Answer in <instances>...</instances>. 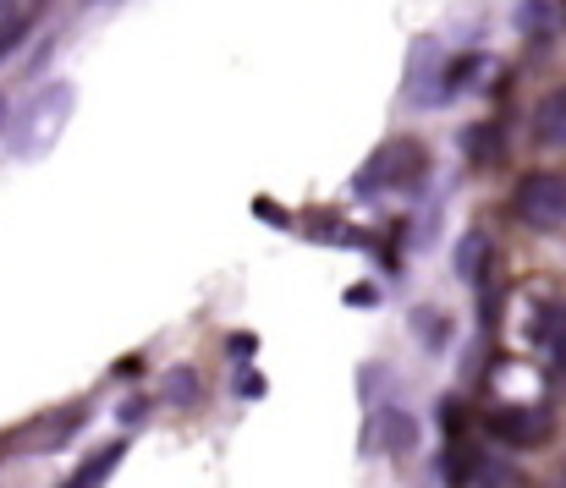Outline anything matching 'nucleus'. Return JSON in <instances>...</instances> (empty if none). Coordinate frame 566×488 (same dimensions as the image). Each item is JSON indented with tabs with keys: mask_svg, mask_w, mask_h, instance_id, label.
<instances>
[{
	"mask_svg": "<svg viewBox=\"0 0 566 488\" xmlns=\"http://www.w3.org/2000/svg\"><path fill=\"white\" fill-rule=\"evenodd\" d=\"M72 99H77L72 83H50V88H39V94L28 99L22 121L11 127V155H17V160H44V155L61 144V132H66Z\"/></svg>",
	"mask_w": 566,
	"mask_h": 488,
	"instance_id": "1",
	"label": "nucleus"
},
{
	"mask_svg": "<svg viewBox=\"0 0 566 488\" xmlns=\"http://www.w3.org/2000/svg\"><path fill=\"white\" fill-rule=\"evenodd\" d=\"M512 209H517V220L534 225V231H562L566 225V176H556V170L523 176L517 192H512Z\"/></svg>",
	"mask_w": 566,
	"mask_h": 488,
	"instance_id": "2",
	"label": "nucleus"
},
{
	"mask_svg": "<svg viewBox=\"0 0 566 488\" xmlns=\"http://www.w3.org/2000/svg\"><path fill=\"white\" fill-rule=\"evenodd\" d=\"M418 170H423V149H418L412 138H396V144H385L375 160H369V170L358 176V187H364V192H379V187H407Z\"/></svg>",
	"mask_w": 566,
	"mask_h": 488,
	"instance_id": "3",
	"label": "nucleus"
},
{
	"mask_svg": "<svg viewBox=\"0 0 566 488\" xmlns=\"http://www.w3.org/2000/svg\"><path fill=\"white\" fill-rule=\"evenodd\" d=\"M490 434L501 439V445H545V434H551V417L539 412V406H495L490 412Z\"/></svg>",
	"mask_w": 566,
	"mask_h": 488,
	"instance_id": "4",
	"label": "nucleus"
},
{
	"mask_svg": "<svg viewBox=\"0 0 566 488\" xmlns=\"http://www.w3.org/2000/svg\"><path fill=\"white\" fill-rule=\"evenodd\" d=\"M534 132H539V144L566 149V88H551V94L539 99V110H534Z\"/></svg>",
	"mask_w": 566,
	"mask_h": 488,
	"instance_id": "5",
	"label": "nucleus"
},
{
	"mask_svg": "<svg viewBox=\"0 0 566 488\" xmlns=\"http://www.w3.org/2000/svg\"><path fill=\"white\" fill-rule=\"evenodd\" d=\"M122 456H127V439H122V445H105L94 462H83V467H77V478H66L61 488H105V478L122 467Z\"/></svg>",
	"mask_w": 566,
	"mask_h": 488,
	"instance_id": "6",
	"label": "nucleus"
},
{
	"mask_svg": "<svg viewBox=\"0 0 566 488\" xmlns=\"http://www.w3.org/2000/svg\"><path fill=\"white\" fill-rule=\"evenodd\" d=\"M379 445H385L390 456H407V450L418 445V423H412L407 412H396V406H390V412L379 417Z\"/></svg>",
	"mask_w": 566,
	"mask_h": 488,
	"instance_id": "7",
	"label": "nucleus"
},
{
	"mask_svg": "<svg viewBox=\"0 0 566 488\" xmlns=\"http://www.w3.org/2000/svg\"><path fill=\"white\" fill-rule=\"evenodd\" d=\"M462 155H468L473 165H495L501 160V127H495V121L468 127V132H462Z\"/></svg>",
	"mask_w": 566,
	"mask_h": 488,
	"instance_id": "8",
	"label": "nucleus"
},
{
	"mask_svg": "<svg viewBox=\"0 0 566 488\" xmlns=\"http://www.w3.org/2000/svg\"><path fill=\"white\" fill-rule=\"evenodd\" d=\"M484 269H490V242H484L479 231H468V236L457 242V275L479 286V280H484Z\"/></svg>",
	"mask_w": 566,
	"mask_h": 488,
	"instance_id": "9",
	"label": "nucleus"
},
{
	"mask_svg": "<svg viewBox=\"0 0 566 488\" xmlns=\"http://www.w3.org/2000/svg\"><path fill=\"white\" fill-rule=\"evenodd\" d=\"M473 473H479V456H473V450L451 445V450L440 456V484H446V488H468V484H473Z\"/></svg>",
	"mask_w": 566,
	"mask_h": 488,
	"instance_id": "10",
	"label": "nucleus"
},
{
	"mask_svg": "<svg viewBox=\"0 0 566 488\" xmlns=\"http://www.w3.org/2000/svg\"><path fill=\"white\" fill-rule=\"evenodd\" d=\"M412 329L423 335V346H446V335H451V325H446V314H412Z\"/></svg>",
	"mask_w": 566,
	"mask_h": 488,
	"instance_id": "11",
	"label": "nucleus"
},
{
	"mask_svg": "<svg viewBox=\"0 0 566 488\" xmlns=\"http://www.w3.org/2000/svg\"><path fill=\"white\" fill-rule=\"evenodd\" d=\"M166 395H171L177 406H192V401H198V373H192V368H177V373L166 379Z\"/></svg>",
	"mask_w": 566,
	"mask_h": 488,
	"instance_id": "12",
	"label": "nucleus"
},
{
	"mask_svg": "<svg viewBox=\"0 0 566 488\" xmlns=\"http://www.w3.org/2000/svg\"><path fill=\"white\" fill-rule=\"evenodd\" d=\"M22 33H28V28H22L17 17H11V22H0V61H6V55H11L17 44H22Z\"/></svg>",
	"mask_w": 566,
	"mask_h": 488,
	"instance_id": "13",
	"label": "nucleus"
},
{
	"mask_svg": "<svg viewBox=\"0 0 566 488\" xmlns=\"http://www.w3.org/2000/svg\"><path fill=\"white\" fill-rule=\"evenodd\" d=\"M253 214H259V220H270V225H286V220H281V209H275L270 198H259V203H253Z\"/></svg>",
	"mask_w": 566,
	"mask_h": 488,
	"instance_id": "14",
	"label": "nucleus"
},
{
	"mask_svg": "<svg viewBox=\"0 0 566 488\" xmlns=\"http://www.w3.org/2000/svg\"><path fill=\"white\" fill-rule=\"evenodd\" d=\"M440 417H446V428H451V434H462V406H457V401H446V412H440Z\"/></svg>",
	"mask_w": 566,
	"mask_h": 488,
	"instance_id": "15",
	"label": "nucleus"
},
{
	"mask_svg": "<svg viewBox=\"0 0 566 488\" xmlns=\"http://www.w3.org/2000/svg\"><path fill=\"white\" fill-rule=\"evenodd\" d=\"M347 303H353V308H369V303H375V291H369V286H353V291H347Z\"/></svg>",
	"mask_w": 566,
	"mask_h": 488,
	"instance_id": "16",
	"label": "nucleus"
},
{
	"mask_svg": "<svg viewBox=\"0 0 566 488\" xmlns=\"http://www.w3.org/2000/svg\"><path fill=\"white\" fill-rule=\"evenodd\" d=\"M237 390H242V395H264V379H259V373H242V384H237Z\"/></svg>",
	"mask_w": 566,
	"mask_h": 488,
	"instance_id": "17",
	"label": "nucleus"
},
{
	"mask_svg": "<svg viewBox=\"0 0 566 488\" xmlns=\"http://www.w3.org/2000/svg\"><path fill=\"white\" fill-rule=\"evenodd\" d=\"M253 346H259V340H253V335H231V351H237V357H248V351H253Z\"/></svg>",
	"mask_w": 566,
	"mask_h": 488,
	"instance_id": "18",
	"label": "nucleus"
},
{
	"mask_svg": "<svg viewBox=\"0 0 566 488\" xmlns=\"http://www.w3.org/2000/svg\"><path fill=\"white\" fill-rule=\"evenodd\" d=\"M0 132H6V94H0Z\"/></svg>",
	"mask_w": 566,
	"mask_h": 488,
	"instance_id": "19",
	"label": "nucleus"
},
{
	"mask_svg": "<svg viewBox=\"0 0 566 488\" xmlns=\"http://www.w3.org/2000/svg\"><path fill=\"white\" fill-rule=\"evenodd\" d=\"M6 11H11V0H0V22H6Z\"/></svg>",
	"mask_w": 566,
	"mask_h": 488,
	"instance_id": "20",
	"label": "nucleus"
}]
</instances>
